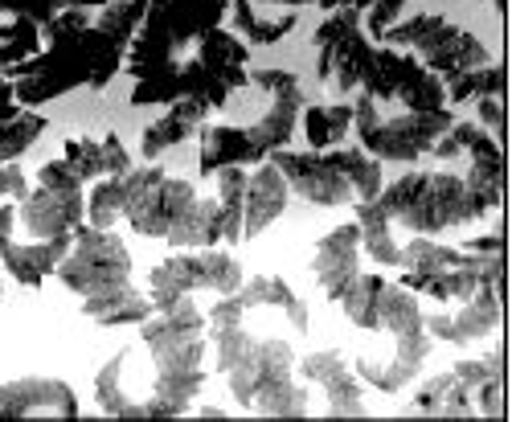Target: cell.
<instances>
[{"label":"cell","mask_w":512,"mask_h":422,"mask_svg":"<svg viewBox=\"0 0 512 422\" xmlns=\"http://www.w3.org/2000/svg\"><path fill=\"white\" fill-rule=\"evenodd\" d=\"M54 275L78 300H95V295H107L132 283V250H127V242L111 226L103 230V226L82 222L70 234V250L54 267Z\"/></svg>","instance_id":"11"},{"label":"cell","mask_w":512,"mask_h":422,"mask_svg":"<svg viewBox=\"0 0 512 422\" xmlns=\"http://www.w3.org/2000/svg\"><path fill=\"white\" fill-rule=\"evenodd\" d=\"M140 341L152 361L144 390V418H181L205 390V312L193 295L156 308L140 324Z\"/></svg>","instance_id":"3"},{"label":"cell","mask_w":512,"mask_h":422,"mask_svg":"<svg viewBox=\"0 0 512 422\" xmlns=\"http://www.w3.org/2000/svg\"><path fill=\"white\" fill-rule=\"evenodd\" d=\"M349 132H353V107L349 103H324V107L304 111V136H308V148H316V152L345 144Z\"/></svg>","instance_id":"34"},{"label":"cell","mask_w":512,"mask_h":422,"mask_svg":"<svg viewBox=\"0 0 512 422\" xmlns=\"http://www.w3.org/2000/svg\"><path fill=\"white\" fill-rule=\"evenodd\" d=\"M205 119H209V107L205 103H197V99H173L160 119L148 123V132L140 140V156L144 160H160L168 148L189 144L193 136H201Z\"/></svg>","instance_id":"25"},{"label":"cell","mask_w":512,"mask_h":422,"mask_svg":"<svg viewBox=\"0 0 512 422\" xmlns=\"http://www.w3.org/2000/svg\"><path fill=\"white\" fill-rule=\"evenodd\" d=\"M246 308L238 295H222L205 312V345L213 349V369L226 377L238 406L271 418H304L308 386L295 382V345L287 336H250Z\"/></svg>","instance_id":"2"},{"label":"cell","mask_w":512,"mask_h":422,"mask_svg":"<svg viewBox=\"0 0 512 422\" xmlns=\"http://www.w3.org/2000/svg\"><path fill=\"white\" fill-rule=\"evenodd\" d=\"M218 209H222V246H242V193H246V173L234 168H218Z\"/></svg>","instance_id":"37"},{"label":"cell","mask_w":512,"mask_h":422,"mask_svg":"<svg viewBox=\"0 0 512 422\" xmlns=\"http://www.w3.org/2000/svg\"><path fill=\"white\" fill-rule=\"evenodd\" d=\"M476 111H480V128H492L496 132V144L508 140V107H504V95H484L476 99Z\"/></svg>","instance_id":"41"},{"label":"cell","mask_w":512,"mask_h":422,"mask_svg":"<svg viewBox=\"0 0 512 422\" xmlns=\"http://www.w3.org/2000/svg\"><path fill=\"white\" fill-rule=\"evenodd\" d=\"M62 160L74 168L82 181L119 177V173L132 168V152L123 148V140L115 132H103V136H70L62 144Z\"/></svg>","instance_id":"24"},{"label":"cell","mask_w":512,"mask_h":422,"mask_svg":"<svg viewBox=\"0 0 512 422\" xmlns=\"http://www.w3.org/2000/svg\"><path fill=\"white\" fill-rule=\"evenodd\" d=\"M41 50V29L25 17H0V70H9Z\"/></svg>","instance_id":"38"},{"label":"cell","mask_w":512,"mask_h":422,"mask_svg":"<svg viewBox=\"0 0 512 422\" xmlns=\"http://www.w3.org/2000/svg\"><path fill=\"white\" fill-rule=\"evenodd\" d=\"M361 95H369L373 103H394L402 111H439V107H447L443 78L426 70L410 50H394V46L373 50V66H369Z\"/></svg>","instance_id":"14"},{"label":"cell","mask_w":512,"mask_h":422,"mask_svg":"<svg viewBox=\"0 0 512 422\" xmlns=\"http://www.w3.org/2000/svg\"><path fill=\"white\" fill-rule=\"evenodd\" d=\"M381 41L394 50H410L426 70L439 74L443 82L463 74V70H476L488 58V46L476 37V33H467L463 25L439 17V13H418L410 21H394L386 33H381Z\"/></svg>","instance_id":"10"},{"label":"cell","mask_w":512,"mask_h":422,"mask_svg":"<svg viewBox=\"0 0 512 422\" xmlns=\"http://www.w3.org/2000/svg\"><path fill=\"white\" fill-rule=\"evenodd\" d=\"M459 377V386L472 394L476 414L496 418L504 410V353H480V357H463L451 365Z\"/></svg>","instance_id":"28"},{"label":"cell","mask_w":512,"mask_h":422,"mask_svg":"<svg viewBox=\"0 0 512 422\" xmlns=\"http://www.w3.org/2000/svg\"><path fill=\"white\" fill-rule=\"evenodd\" d=\"M504 197L480 189L476 181H467L463 173H447V168H426V173H406L394 185H381L377 205L386 209V218L398 222L410 234H426L435 238L443 230L467 226L492 209H500Z\"/></svg>","instance_id":"6"},{"label":"cell","mask_w":512,"mask_h":422,"mask_svg":"<svg viewBox=\"0 0 512 422\" xmlns=\"http://www.w3.org/2000/svg\"><path fill=\"white\" fill-rule=\"evenodd\" d=\"M107 0H0V17H25L37 29L62 9H103Z\"/></svg>","instance_id":"39"},{"label":"cell","mask_w":512,"mask_h":422,"mask_svg":"<svg viewBox=\"0 0 512 422\" xmlns=\"http://www.w3.org/2000/svg\"><path fill=\"white\" fill-rule=\"evenodd\" d=\"M123 214V189H119V177H103V185L91 189L87 197V222L91 226H115Z\"/></svg>","instance_id":"40"},{"label":"cell","mask_w":512,"mask_h":422,"mask_svg":"<svg viewBox=\"0 0 512 422\" xmlns=\"http://www.w3.org/2000/svg\"><path fill=\"white\" fill-rule=\"evenodd\" d=\"M500 316H504V300L496 283H480L467 300H459L455 308L447 312H435V316H422L431 341H443V345H472V341H484L500 328Z\"/></svg>","instance_id":"18"},{"label":"cell","mask_w":512,"mask_h":422,"mask_svg":"<svg viewBox=\"0 0 512 422\" xmlns=\"http://www.w3.org/2000/svg\"><path fill=\"white\" fill-rule=\"evenodd\" d=\"M312 275H316V287L332 304L345 300V291L361 275V230H357V222H340L316 242Z\"/></svg>","instance_id":"21"},{"label":"cell","mask_w":512,"mask_h":422,"mask_svg":"<svg viewBox=\"0 0 512 422\" xmlns=\"http://www.w3.org/2000/svg\"><path fill=\"white\" fill-rule=\"evenodd\" d=\"M254 5H283V9H304V5H312V9H324V13H332V9H357V13H365L373 0H254Z\"/></svg>","instance_id":"42"},{"label":"cell","mask_w":512,"mask_h":422,"mask_svg":"<svg viewBox=\"0 0 512 422\" xmlns=\"http://www.w3.org/2000/svg\"><path fill=\"white\" fill-rule=\"evenodd\" d=\"M17 209L0 205V267L13 275V283L21 287H41L54 267L62 263V255L70 250V238H54V242H17Z\"/></svg>","instance_id":"20"},{"label":"cell","mask_w":512,"mask_h":422,"mask_svg":"<svg viewBox=\"0 0 512 422\" xmlns=\"http://www.w3.org/2000/svg\"><path fill=\"white\" fill-rule=\"evenodd\" d=\"M295 369H300L304 382H312V386L324 394L328 414H336V418H357V414H365L361 382H357L349 357L340 353V349L304 353V357H295Z\"/></svg>","instance_id":"19"},{"label":"cell","mask_w":512,"mask_h":422,"mask_svg":"<svg viewBox=\"0 0 512 422\" xmlns=\"http://www.w3.org/2000/svg\"><path fill=\"white\" fill-rule=\"evenodd\" d=\"M78 418V394L62 377H17L0 382V418Z\"/></svg>","instance_id":"22"},{"label":"cell","mask_w":512,"mask_h":422,"mask_svg":"<svg viewBox=\"0 0 512 422\" xmlns=\"http://www.w3.org/2000/svg\"><path fill=\"white\" fill-rule=\"evenodd\" d=\"M267 160L259 148H254L246 123H205L201 128V156H197V168L201 177H213L218 168H250Z\"/></svg>","instance_id":"26"},{"label":"cell","mask_w":512,"mask_h":422,"mask_svg":"<svg viewBox=\"0 0 512 422\" xmlns=\"http://www.w3.org/2000/svg\"><path fill=\"white\" fill-rule=\"evenodd\" d=\"M287 177L275 168V160H259L250 164L246 173V193H242V242L259 238L267 226L279 222V214L287 209Z\"/></svg>","instance_id":"23"},{"label":"cell","mask_w":512,"mask_h":422,"mask_svg":"<svg viewBox=\"0 0 512 422\" xmlns=\"http://www.w3.org/2000/svg\"><path fill=\"white\" fill-rule=\"evenodd\" d=\"M46 128H50V119L37 107H21L13 119H0V164L21 160L41 136H46Z\"/></svg>","instance_id":"36"},{"label":"cell","mask_w":512,"mask_h":422,"mask_svg":"<svg viewBox=\"0 0 512 422\" xmlns=\"http://www.w3.org/2000/svg\"><path fill=\"white\" fill-rule=\"evenodd\" d=\"M95 402L111 418H140V398L127 386V349L115 353L95 377Z\"/></svg>","instance_id":"33"},{"label":"cell","mask_w":512,"mask_h":422,"mask_svg":"<svg viewBox=\"0 0 512 422\" xmlns=\"http://www.w3.org/2000/svg\"><path fill=\"white\" fill-rule=\"evenodd\" d=\"M123 222L140 238L168 242L173 250L222 246V209L218 197H201L189 181L168 177L160 164H132L119 173Z\"/></svg>","instance_id":"4"},{"label":"cell","mask_w":512,"mask_h":422,"mask_svg":"<svg viewBox=\"0 0 512 422\" xmlns=\"http://www.w3.org/2000/svg\"><path fill=\"white\" fill-rule=\"evenodd\" d=\"M353 218H357V230H361V250L381 263V267H398V238H394V222L386 218V209L373 201H357L353 205Z\"/></svg>","instance_id":"30"},{"label":"cell","mask_w":512,"mask_h":422,"mask_svg":"<svg viewBox=\"0 0 512 422\" xmlns=\"http://www.w3.org/2000/svg\"><path fill=\"white\" fill-rule=\"evenodd\" d=\"M152 300L148 291H136L132 283L119 287V291H107V295H95V300H82V316L99 328H123V324H144L152 316Z\"/></svg>","instance_id":"29"},{"label":"cell","mask_w":512,"mask_h":422,"mask_svg":"<svg viewBox=\"0 0 512 422\" xmlns=\"http://www.w3.org/2000/svg\"><path fill=\"white\" fill-rule=\"evenodd\" d=\"M267 160H275V168L287 177V189L300 193L308 205L320 209H340V205H357V201H373L386 185L381 177V160L369 156L365 148H340L336 152H271Z\"/></svg>","instance_id":"7"},{"label":"cell","mask_w":512,"mask_h":422,"mask_svg":"<svg viewBox=\"0 0 512 422\" xmlns=\"http://www.w3.org/2000/svg\"><path fill=\"white\" fill-rule=\"evenodd\" d=\"M414 406L426 414H439V418H476V402L459 386V377L451 369L426 377L422 390L414 394Z\"/></svg>","instance_id":"32"},{"label":"cell","mask_w":512,"mask_h":422,"mask_svg":"<svg viewBox=\"0 0 512 422\" xmlns=\"http://www.w3.org/2000/svg\"><path fill=\"white\" fill-rule=\"evenodd\" d=\"M447 87V107L455 103H472V99H484V95H508V66L504 62H484L476 70H463L455 78L443 82Z\"/></svg>","instance_id":"35"},{"label":"cell","mask_w":512,"mask_h":422,"mask_svg":"<svg viewBox=\"0 0 512 422\" xmlns=\"http://www.w3.org/2000/svg\"><path fill=\"white\" fill-rule=\"evenodd\" d=\"M246 82L267 95V111L254 115L246 123V132H250L254 148H259L263 156H271V152H279V148H287L295 140L300 111H304V87H300V78H295L291 70H250Z\"/></svg>","instance_id":"15"},{"label":"cell","mask_w":512,"mask_h":422,"mask_svg":"<svg viewBox=\"0 0 512 422\" xmlns=\"http://www.w3.org/2000/svg\"><path fill=\"white\" fill-rule=\"evenodd\" d=\"M455 115L451 107L439 111H394L386 115L381 103H373L369 95H361L353 103V132L361 140V148L369 156H377L381 164L394 160V164H414L426 152L435 148V140L451 128Z\"/></svg>","instance_id":"9"},{"label":"cell","mask_w":512,"mask_h":422,"mask_svg":"<svg viewBox=\"0 0 512 422\" xmlns=\"http://www.w3.org/2000/svg\"><path fill=\"white\" fill-rule=\"evenodd\" d=\"M25 193H29V181H25V173L17 168V160L0 164V201H21Z\"/></svg>","instance_id":"43"},{"label":"cell","mask_w":512,"mask_h":422,"mask_svg":"<svg viewBox=\"0 0 512 422\" xmlns=\"http://www.w3.org/2000/svg\"><path fill=\"white\" fill-rule=\"evenodd\" d=\"M226 17H230V0H148L144 21L123 54V66L132 74V82L152 78L168 62L185 58Z\"/></svg>","instance_id":"8"},{"label":"cell","mask_w":512,"mask_h":422,"mask_svg":"<svg viewBox=\"0 0 512 422\" xmlns=\"http://www.w3.org/2000/svg\"><path fill=\"white\" fill-rule=\"evenodd\" d=\"M492 5H496V17L508 21V0H492Z\"/></svg>","instance_id":"45"},{"label":"cell","mask_w":512,"mask_h":422,"mask_svg":"<svg viewBox=\"0 0 512 422\" xmlns=\"http://www.w3.org/2000/svg\"><path fill=\"white\" fill-rule=\"evenodd\" d=\"M230 13H234V29L246 46H275V41H283L295 29V21H300V9H283L279 17H267V13H259L254 0H230Z\"/></svg>","instance_id":"31"},{"label":"cell","mask_w":512,"mask_h":422,"mask_svg":"<svg viewBox=\"0 0 512 422\" xmlns=\"http://www.w3.org/2000/svg\"><path fill=\"white\" fill-rule=\"evenodd\" d=\"M238 304L246 312H283L291 332L308 336V304L295 295V287L283 279V275H254V279H242L238 283Z\"/></svg>","instance_id":"27"},{"label":"cell","mask_w":512,"mask_h":422,"mask_svg":"<svg viewBox=\"0 0 512 422\" xmlns=\"http://www.w3.org/2000/svg\"><path fill=\"white\" fill-rule=\"evenodd\" d=\"M435 160H467V181H476L480 189L504 197V181H508V168H504V144H496L488 136V128H480L476 119H455L451 128L435 140L431 148Z\"/></svg>","instance_id":"17"},{"label":"cell","mask_w":512,"mask_h":422,"mask_svg":"<svg viewBox=\"0 0 512 422\" xmlns=\"http://www.w3.org/2000/svg\"><path fill=\"white\" fill-rule=\"evenodd\" d=\"M148 0H107L103 9H62L41 25V50L9 66L13 99L21 107L54 103L66 91H107L123 70L127 41L136 37Z\"/></svg>","instance_id":"1"},{"label":"cell","mask_w":512,"mask_h":422,"mask_svg":"<svg viewBox=\"0 0 512 422\" xmlns=\"http://www.w3.org/2000/svg\"><path fill=\"white\" fill-rule=\"evenodd\" d=\"M312 46H316V74H320V82L328 91L353 95V91L365 87L377 46L369 41L357 9H332L316 25Z\"/></svg>","instance_id":"12"},{"label":"cell","mask_w":512,"mask_h":422,"mask_svg":"<svg viewBox=\"0 0 512 422\" xmlns=\"http://www.w3.org/2000/svg\"><path fill=\"white\" fill-rule=\"evenodd\" d=\"M242 263L230 255V250L218 246H201V250H181V255H168L164 263L152 267L148 275V300L152 308H168L181 295L193 291H218L230 295L242 283Z\"/></svg>","instance_id":"13"},{"label":"cell","mask_w":512,"mask_h":422,"mask_svg":"<svg viewBox=\"0 0 512 422\" xmlns=\"http://www.w3.org/2000/svg\"><path fill=\"white\" fill-rule=\"evenodd\" d=\"M87 222V193L82 185H37L17 201V226L33 242L70 238Z\"/></svg>","instance_id":"16"},{"label":"cell","mask_w":512,"mask_h":422,"mask_svg":"<svg viewBox=\"0 0 512 422\" xmlns=\"http://www.w3.org/2000/svg\"><path fill=\"white\" fill-rule=\"evenodd\" d=\"M250 46L230 29H209L197 46L156 70L152 78H140L132 87V107H168L173 99H197L209 111H222L234 91L250 87Z\"/></svg>","instance_id":"5"},{"label":"cell","mask_w":512,"mask_h":422,"mask_svg":"<svg viewBox=\"0 0 512 422\" xmlns=\"http://www.w3.org/2000/svg\"><path fill=\"white\" fill-rule=\"evenodd\" d=\"M189 414H197V418H226V410H222V406H197V402H193V410H189Z\"/></svg>","instance_id":"44"}]
</instances>
